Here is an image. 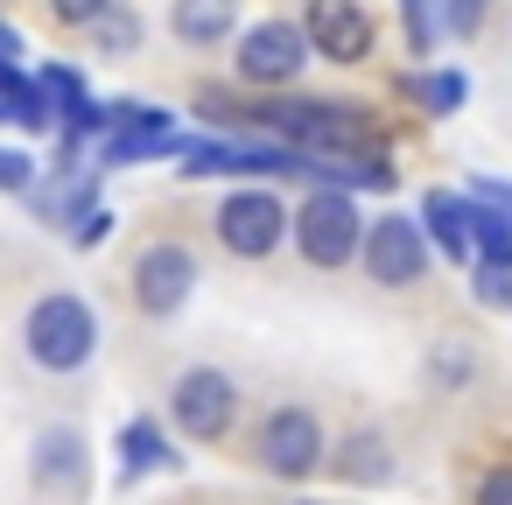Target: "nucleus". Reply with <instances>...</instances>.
I'll use <instances>...</instances> for the list:
<instances>
[{
  "instance_id": "423d86ee",
  "label": "nucleus",
  "mask_w": 512,
  "mask_h": 505,
  "mask_svg": "<svg viewBox=\"0 0 512 505\" xmlns=\"http://www.w3.org/2000/svg\"><path fill=\"white\" fill-rule=\"evenodd\" d=\"M323 463H330V435H323V421H316L309 407H274V414L260 421V470H267V477L302 484V477H316Z\"/></svg>"
},
{
  "instance_id": "f03ea898",
  "label": "nucleus",
  "mask_w": 512,
  "mask_h": 505,
  "mask_svg": "<svg viewBox=\"0 0 512 505\" xmlns=\"http://www.w3.org/2000/svg\"><path fill=\"white\" fill-rule=\"evenodd\" d=\"M22 351H29V365H43V372H78V365H92V351H99V316H92V302L71 295V288L43 295V302L29 309V323H22Z\"/></svg>"
},
{
  "instance_id": "6e6552de",
  "label": "nucleus",
  "mask_w": 512,
  "mask_h": 505,
  "mask_svg": "<svg viewBox=\"0 0 512 505\" xmlns=\"http://www.w3.org/2000/svg\"><path fill=\"white\" fill-rule=\"evenodd\" d=\"M316 50H309V36H302V22H253L246 36H239V78L246 85H267V92H281V85H295L302 78V64H309Z\"/></svg>"
},
{
  "instance_id": "393cba45",
  "label": "nucleus",
  "mask_w": 512,
  "mask_h": 505,
  "mask_svg": "<svg viewBox=\"0 0 512 505\" xmlns=\"http://www.w3.org/2000/svg\"><path fill=\"white\" fill-rule=\"evenodd\" d=\"M477 505H512V463H491L477 477Z\"/></svg>"
},
{
  "instance_id": "f8f14e48",
  "label": "nucleus",
  "mask_w": 512,
  "mask_h": 505,
  "mask_svg": "<svg viewBox=\"0 0 512 505\" xmlns=\"http://www.w3.org/2000/svg\"><path fill=\"white\" fill-rule=\"evenodd\" d=\"M414 218H421L428 246H442L449 267H470V260H477V246H470V197H456V190H428Z\"/></svg>"
},
{
  "instance_id": "5701e85b",
  "label": "nucleus",
  "mask_w": 512,
  "mask_h": 505,
  "mask_svg": "<svg viewBox=\"0 0 512 505\" xmlns=\"http://www.w3.org/2000/svg\"><path fill=\"white\" fill-rule=\"evenodd\" d=\"M0 190H8V197H29L36 190V162L22 148H0Z\"/></svg>"
},
{
  "instance_id": "f3484780",
  "label": "nucleus",
  "mask_w": 512,
  "mask_h": 505,
  "mask_svg": "<svg viewBox=\"0 0 512 505\" xmlns=\"http://www.w3.org/2000/svg\"><path fill=\"white\" fill-rule=\"evenodd\" d=\"M330 470H337L344 484H386V477H393V449H386V435L358 428L344 449H330Z\"/></svg>"
},
{
  "instance_id": "1a4fd4ad",
  "label": "nucleus",
  "mask_w": 512,
  "mask_h": 505,
  "mask_svg": "<svg viewBox=\"0 0 512 505\" xmlns=\"http://www.w3.org/2000/svg\"><path fill=\"white\" fill-rule=\"evenodd\" d=\"M190 288H197V253L183 239L141 246V260H134V309L141 316H176L190 302Z\"/></svg>"
},
{
  "instance_id": "9d476101",
  "label": "nucleus",
  "mask_w": 512,
  "mask_h": 505,
  "mask_svg": "<svg viewBox=\"0 0 512 505\" xmlns=\"http://www.w3.org/2000/svg\"><path fill=\"white\" fill-rule=\"evenodd\" d=\"M302 36L330 64H365L379 29H372V15L358 8V0H309V8H302Z\"/></svg>"
},
{
  "instance_id": "7ed1b4c3",
  "label": "nucleus",
  "mask_w": 512,
  "mask_h": 505,
  "mask_svg": "<svg viewBox=\"0 0 512 505\" xmlns=\"http://www.w3.org/2000/svg\"><path fill=\"white\" fill-rule=\"evenodd\" d=\"M295 253L316 267V274H337V267H351L358 260V246H365V218H358V204H351V190H316L302 211H295Z\"/></svg>"
},
{
  "instance_id": "dca6fc26",
  "label": "nucleus",
  "mask_w": 512,
  "mask_h": 505,
  "mask_svg": "<svg viewBox=\"0 0 512 505\" xmlns=\"http://www.w3.org/2000/svg\"><path fill=\"white\" fill-rule=\"evenodd\" d=\"M113 449H120V477H127V484H141L148 470H176V449H169L162 421H148V414H134Z\"/></svg>"
},
{
  "instance_id": "b1692460",
  "label": "nucleus",
  "mask_w": 512,
  "mask_h": 505,
  "mask_svg": "<svg viewBox=\"0 0 512 505\" xmlns=\"http://www.w3.org/2000/svg\"><path fill=\"white\" fill-rule=\"evenodd\" d=\"M106 8H113V0H50V15H57L64 29H92Z\"/></svg>"
},
{
  "instance_id": "0eeeda50",
  "label": "nucleus",
  "mask_w": 512,
  "mask_h": 505,
  "mask_svg": "<svg viewBox=\"0 0 512 505\" xmlns=\"http://www.w3.org/2000/svg\"><path fill=\"white\" fill-rule=\"evenodd\" d=\"M358 260H365V274H372L379 288H414V281L428 274V232H421V218H407V211L365 218Z\"/></svg>"
},
{
  "instance_id": "4be33fe9",
  "label": "nucleus",
  "mask_w": 512,
  "mask_h": 505,
  "mask_svg": "<svg viewBox=\"0 0 512 505\" xmlns=\"http://www.w3.org/2000/svg\"><path fill=\"white\" fill-rule=\"evenodd\" d=\"M106 239H113V211H106V204H85V211L71 218V246L92 253V246H106Z\"/></svg>"
},
{
  "instance_id": "4468645a",
  "label": "nucleus",
  "mask_w": 512,
  "mask_h": 505,
  "mask_svg": "<svg viewBox=\"0 0 512 505\" xmlns=\"http://www.w3.org/2000/svg\"><path fill=\"white\" fill-rule=\"evenodd\" d=\"M169 29H176V43H190V50H218V43H232V29H239V0H176V8H169Z\"/></svg>"
},
{
  "instance_id": "f257e3e1",
  "label": "nucleus",
  "mask_w": 512,
  "mask_h": 505,
  "mask_svg": "<svg viewBox=\"0 0 512 505\" xmlns=\"http://www.w3.org/2000/svg\"><path fill=\"white\" fill-rule=\"evenodd\" d=\"M246 134H267V141H288L302 155H393L386 134L372 127L365 106L351 99H267V106H246Z\"/></svg>"
},
{
  "instance_id": "a211bd4d",
  "label": "nucleus",
  "mask_w": 512,
  "mask_h": 505,
  "mask_svg": "<svg viewBox=\"0 0 512 505\" xmlns=\"http://www.w3.org/2000/svg\"><path fill=\"white\" fill-rule=\"evenodd\" d=\"M400 36H407V57H435V43H442V0H400Z\"/></svg>"
},
{
  "instance_id": "6ab92c4d",
  "label": "nucleus",
  "mask_w": 512,
  "mask_h": 505,
  "mask_svg": "<svg viewBox=\"0 0 512 505\" xmlns=\"http://www.w3.org/2000/svg\"><path fill=\"white\" fill-rule=\"evenodd\" d=\"M470 295L477 309H512V260H470Z\"/></svg>"
},
{
  "instance_id": "bb28decb",
  "label": "nucleus",
  "mask_w": 512,
  "mask_h": 505,
  "mask_svg": "<svg viewBox=\"0 0 512 505\" xmlns=\"http://www.w3.org/2000/svg\"><path fill=\"white\" fill-rule=\"evenodd\" d=\"M477 190H491V197H505V204H512V190H498V183H477Z\"/></svg>"
},
{
  "instance_id": "9b49d317",
  "label": "nucleus",
  "mask_w": 512,
  "mask_h": 505,
  "mask_svg": "<svg viewBox=\"0 0 512 505\" xmlns=\"http://www.w3.org/2000/svg\"><path fill=\"white\" fill-rule=\"evenodd\" d=\"M162 155H190V141L176 134V120H134L106 141H92V169H134V162H162Z\"/></svg>"
},
{
  "instance_id": "412c9836",
  "label": "nucleus",
  "mask_w": 512,
  "mask_h": 505,
  "mask_svg": "<svg viewBox=\"0 0 512 505\" xmlns=\"http://www.w3.org/2000/svg\"><path fill=\"white\" fill-rule=\"evenodd\" d=\"M484 15H491V0H442V36L470 43V36L484 29Z\"/></svg>"
},
{
  "instance_id": "a878e982",
  "label": "nucleus",
  "mask_w": 512,
  "mask_h": 505,
  "mask_svg": "<svg viewBox=\"0 0 512 505\" xmlns=\"http://www.w3.org/2000/svg\"><path fill=\"white\" fill-rule=\"evenodd\" d=\"M0 57H22V29H8V22H0Z\"/></svg>"
},
{
  "instance_id": "ddd939ff",
  "label": "nucleus",
  "mask_w": 512,
  "mask_h": 505,
  "mask_svg": "<svg viewBox=\"0 0 512 505\" xmlns=\"http://www.w3.org/2000/svg\"><path fill=\"white\" fill-rule=\"evenodd\" d=\"M29 470H36V484H43V491H64V498H71V491H85V435H78V428H43V435H36V463H29Z\"/></svg>"
},
{
  "instance_id": "cd10ccee",
  "label": "nucleus",
  "mask_w": 512,
  "mask_h": 505,
  "mask_svg": "<svg viewBox=\"0 0 512 505\" xmlns=\"http://www.w3.org/2000/svg\"><path fill=\"white\" fill-rule=\"evenodd\" d=\"M295 505H330V498H295Z\"/></svg>"
},
{
  "instance_id": "39448f33",
  "label": "nucleus",
  "mask_w": 512,
  "mask_h": 505,
  "mask_svg": "<svg viewBox=\"0 0 512 505\" xmlns=\"http://www.w3.org/2000/svg\"><path fill=\"white\" fill-rule=\"evenodd\" d=\"M169 421H176L190 442H225L232 421H239V386H232L218 365H190V372L169 386Z\"/></svg>"
},
{
  "instance_id": "aec40b11",
  "label": "nucleus",
  "mask_w": 512,
  "mask_h": 505,
  "mask_svg": "<svg viewBox=\"0 0 512 505\" xmlns=\"http://www.w3.org/2000/svg\"><path fill=\"white\" fill-rule=\"evenodd\" d=\"M92 29H99V50H106V57H127V50L141 43V22L127 15V0H113V8H106Z\"/></svg>"
},
{
  "instance_id": "20e7f679",
  "label": "nucleus",
  "mask_w": 512,
  "mask_h": 505,
  "mask_svg": "<svg viewBox=\"0 0 512 505\" xmlns=\"http://www.w3.org/2000/svg\"><path fill=\"white\" fill-rule=\"evenodd\" d=\"M211 225H218V246H225L232 260H267V253H281V239L295 232V211H288L274 190H232Z\"/></svg>"
},
{
  "instance_id": "2eb2a0df",
  "label": "nucleus",
  "mask_w": 512,
  "mask_h": 505,
  "mask_svg": "<svg viewBox=\"0 0 512 505\" xmlns=\"http://www.w3.org/2000/svg\"><path fill=\"white\" fill-rule=\"evenodd\" d=\"M393 92H400L407 106H421L428 120H449V113H463L470 78H463V71H400V78H393Z\"/></svg>"
}]
</instances>
